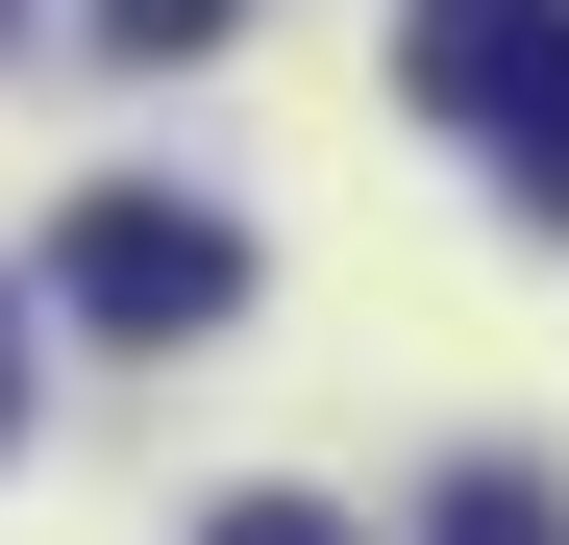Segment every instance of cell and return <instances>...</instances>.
Here are the masks:
<instances>
[{
	"label": "cell",
	"instance_id": "1",
	"mask_svg": "<svg viewBox=\"0 0 569 545\" xmlns=\"http://www.w3.org/2000/svg\"><path fill=\"white\" fill-rule=\"evenodd\" d=\"M50 298L100 323V347H199V323L248 298V224H223V199H149V174H124V199H74V224H50Z\"/></svg>",
	"mask_w": 569,
	"mask_h": 545
},
{
	"label": "cell",
	"instance_id": "2",
	"mask_svg": "<svg viewBox=\"0 0 569 545\" xmlns=\"http://www.w3.org/2000/svg\"><path fill=\"white\" fill-rule=\"evenodd\" d=\"M421 100L569 224V0H421Z\"/></svg>",
	"mask_w": 569,
	"mask_h": 545
},
{
	"label": "cell",
	"instance_id": "3",
	"mask_svg": "<svg viewBox=\"0 0 569 545\" xmlns=\"http://www.w3.org/2000/svg\"><path fill=\"white\" fill-rule=\"evenodd\" d=\"M421 545H569V496H545V472H446V521H421Z\"/></svg>",
	"mask_w": 569,
	"mask_h": 545
},
{
	"label": "cell",
	"instance_id": "4",
	"mask_svg": "<svg viewBox=\"0 0 569 545\" xmlns=\"http://www.w3.org/2000/svg\"><path fill=\"white\" fill-rule=\"evenodd\" d=\"M248 0H100V50H223Z\"/></svg>",
	"mask_w": 569,
	"mask_h": 545
},
{
	"label": "cell",
	"instance_id": "5",
	"mask_svg": "<svg viewBox=\"0 0 569 545\" xmlns=\"http://www.w3.org/2000/svg\"><path fill=\"white\" fill-rule=\"evenodd\" d=\"M199 545H347V521H322V496H223Z\"/></svg>",
	"mask_w": 569,
	"mask_h": 545
},
{
	"label": "cell",
	"instance_id": "6",
	"mask_svg": "<svg viewBox=\"0 0 569 545\" xmlns=\"http://www.w3.org/2000/svg\"><path fill=\"white\" fill-rule=\"evenodd\" d=\"M0 446H26V298H0Z\"/></svg>",
	"mask_w": 569,
	"mask_h": 545
}]
</instances>
